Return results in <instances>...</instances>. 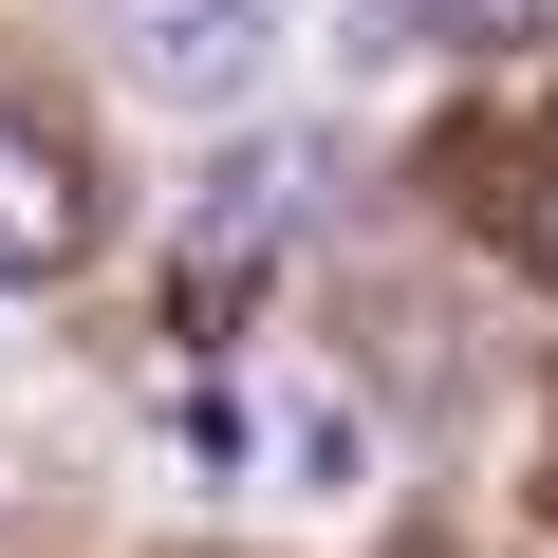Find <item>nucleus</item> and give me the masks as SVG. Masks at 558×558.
<instances>
[{"label": "nucleus", "mask_w": 558, "mask_h": 558, "mask_svg": "<svg viewBox=\"0 0 558 558\" xmlns=\"http://www.w3.org/2000/svg\"><path fill=\"white\" fill-rule=\"evenodd\" d=\"M75 260H94V186H75V149L0 112V279H75Z\"/></svg>", "instance_id": "nucleus-3"}, {"label": "nucleus", "mask_w": 558, "mask_h": 558, "mask_svg": "<svg viewBox=\"0 0 558 558\" xmlns=\"http://www.w3.org/2000/svg\"><path fill=\"white\" fill-rule=\"evenodd\" d=\"M112 57L149 112H242L279 75V0H112Z\"/></svg>", "instance_id": "nucleus-1"}, {"label": "nucleus", "mask_w": 558, "mask_h": 558, "mask_svg": "<svg viewBox=\"0 0 558 558\" xmlns=\"http://www.w3.org/2000/svg\"><path fill=\"white\" fill-rule=\"evenodd\" d=\"M279 465H299L317 502H354V484H373V428H354L336 391H299V410H279Z\"/></svg>", "instance_id": "nucleus-4"}, {"label": "nucleus", "mask_w": 558, "mask_h": 558, "mask_svg": "<svg viewBox=\"0 0 558 558\" xmlns=\"http://www.w3.org/2000/svg\"><path fill=\"white\" fill-rule=\"evenodd\" d=\"M299 186H317L299 149H242V168L186 205V336H223V317H242V279H260L279 242H299Z\"/></svg>", "instance_id": "nucleus-2"}, {"label": "nucleus", "mask_w": 558, "mask_h": 558, "mask_svg": "<svg viewBox=\"0 0 558 558\" xmlns=\"http://www.w3.org/2000/svg\"><path fill=\"white\" fill-rule=\"evenodd\" d=\"M521 223H539V260H558V168H539V205H521Z\"/></svg>", "instance_id": "nucleus-6"}, {"label": "nucleus", "mask_w": 558, "mask_h": 558, "mask_svg": "<svg viewBox=\"0 0 558 558\" xmlns=\"http://www.w3.org/2000/svg\"><path fill=\"white\" fill-rule=\"evenodd\" d=\"M447 38H484V57H521V38H558V0H428Z\"/></svg>", "instance_id": "nucleus-5"}]
</instances>
